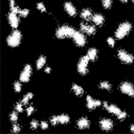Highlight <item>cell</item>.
<instances>
[{
  "label": "cell",
  "mask_w": 134,
  "mask_h": 134,
  "mask_svg": "<svg viewBox=\"0 0 134 134\" xmlns=\"http://www.w3.org/2000/svg\"><path fill=\"white\" fill-rule=\"evenodd\" d=\"M45 72H47V73H48V72H50V68H49V67H47V68L45 69Z\"/></svg>",
  "instance_id": "37"
},
{
  "label": "cell",
  "mask_w": 134,
  "mask_h": 134,
  "mask_svg": "<svg viewBox=\"0 0 134 134\" xmlns=\"http://www.w3.org/2000/svg\"><path fill=\"white\" fill-rule=\"evenodd\" d=\"M34 110H35V109H34V107H31V106H30V107H28V108L26 109V112H27V115H30V114H31V113L34 112Z\"/></svg>",
  "instance_id": "35"
},
{
  "label": "cell",
  "mask_w": 134,
  "mask_h": 134,
  "mask_svg": "<svg viewBox=\"0 0 134 134\" xmlns=\"http://www.w3.org/2000/svg\"><path fill=\"white\" fill-rule=\"evenodd\" d=\"M132 1H133V2H134V0H132Z\"/></svg>",
  "instance_id": "40"
},
{
  "label": "cell",
  "mask_w": 134,
  "mask_h": 134,
  "mask_svg": "<svg viewBox=\"0 0 134 134\" xmlns=\"http://www.w3.org/2000/svg\"><path fill=\"white\" fill-rule=\"evenodd\" d=\"M87 55H88V58H89L90 61H95L96 58H97V51H96V49H95V48L89 49Z\"/></svg>",
  "instance_id": "18"
},
{
  "label": "cell",
  "mask_w": 134,
  "mask_h": 134,
  "mask_svg": "<svg viewBox=\"0 0 134 134\" xmlns=\"http://www.w3.org/2000/svg\"><path fill=\"white\" fill-rule=\"evenodd\" d=\"M38 126H39V124H38L37 120H31V122H30V127H31L32 129H36Z\"/></svg>",
  "instance_id": "32"
},
{
  "label": "cell",
  "mask_w": 134,
  "mask_h": 134,
  "mask_svg": "<svg viewBox=\"0 0 134 134\" xmlns=\"http://www.w3.org/2000/svg\"><path fill=\"white\" fill-rule=\"evenodd\" d=\"M40 126H41L42 129H47V128H48V125H47V122H45V121H42V122L40 124Z\"/></svg>",
  "instance_id": "36"
},
{
  "label": "cell",
  "mask_w": 134,
  "mask_h": 134,
  "mask_svg": "<svg viewBox=\"0 0 134 134\" xmlns=\"http://www.w3.org/2000/svg\"><path fill=\"white\" fill-rule=\"evenodd\" d=\"M58 119H59V122L60 124H67L69 121V116L68 115H65V114H62V115H59L58 116Z\"/></svg>",
  "instance_id": "21"
},
{
  "label": "cell",
  "mask_w": 134,
  "mask_h": 134,
  "mask_svg": "<svg viewBox=\"0 0 134 134\" xmlns=\"http://www.w3.org/2000/svg\"><path fill=\"white\" fill-rule=\"evenodd\" d=\"M74 29L70 26H67V25H64V26H61L57 29V32H55V36L59 38V39H64V38H67V37H72L73 34H74Z\"/></svg>",
  "instance_id": "1"
},
{
  "label": "cell",
  "mask_w": 134,
  "mask_h": 134,
  "mask_svg": "<svg viewBox=\"0 0 134 134\" xmlns=\"http://www.w3.org/2000/svg\"><path fill=\"white\" fill-rule=\"evenodd\" d=\"M37 7H38V9H39V10H42V12H45V10H46V8H45V6H44V4H43L42 2L38 3Z\"/></svg>",
  "instance_id": "30"
},
{
  "label": "cell",
  "mask_w": 134,
  "mask_h": 134,
  "mask_svg": "<svg viewBox=\"0 0 134 134\" xmlns=\"http://www.w3.org/2000/svg\"><path fill=\"white\" fill-rule=\"evenodd\" d=\"M14 88H15L16 92H20L21 91V84H20V82H16L14 84Z\"/></svg>",
  "instance_id": "25"
},
{
  "label": "cell",
  "mask_w": 134,
  "mask_h": 134,
  "mask_svg": "<svg viewBox=\"0 0 134 134\" xmlns=\"http://www.w3.org/2000/svg\"><path fill=\"white\" fill-rule=\"evenodd\" d=\"M91 20H92V22H93L95 25H103V23H104V21H105L104 17H103L102 15H99V14L93 15L92 18H91Z\"/></svg>",
  "instance_id": "15"
},
{
  "label": "cell",
  "mask_w": 134,
  "mask_h": 134,
  "mask_svg": "<svg viewBox=\"0 0 134 134\" xmlns=\"http://www.w3.org/2000/svg\"><path fill=\"white\" fill-rule=\"evenodd\" d=\"M30 75H31V67H30V65H26L20 74V81L23 83H26L29 81Z\"/></svg>",
  "instance_id": "7"
},
{
  "label": "cell",
  "mask_w": 134,
  "mask_h": 134,
  "mask_svg": "<svg viewBox=\"0 0 134 134\" xmlns=\"http://www.w3.org/2000/svg\"><path fill=\"white\" fill-rule=\"evenodd\" d=\"M120 1H121V2H127L128 0H120Z\"/></svg>",
  "instance_id": "39"
},
{
  "label": "cell",
  "mask_w": 134,
  "mask_h": 134,
  "mask_svg": "<svg viewBox=\"0 0 134 134\" xmlns=\"http://www.w3.org/2000/svg\"><path fill=\"white\" fill-rule=\"evenodd\" d=\"M100 105H102L100 100H98V99H94V98H92L90 95L87 96V108H88L89 110H93L94 108L99 107Z\"/></svg>",
  "instance_id": "9"
},
{
  "label": "cell",
  "mask_w": 134,
  "mask_h": 134,
  "mask_svg": "<svg viewBox=\"0 0 134 134\" xmlns=\"http://www.w3.org/2000/svg\"><path fill=\"white\" fill-rule=\"evenodd\" d=\"M17 119H18L17 113H16V112H13V113L10 114V120H12V121H17Z\"/></svg>",
  "instance_id": "31"
},
{
  "label": "cell",
  "mask_w": 134,
  "mask_h": 134,
  "mask_svg": "<svg viewBox=\"0 0 134 134\" xmlns=\"http://www.w3.org/2000/svg\"><path fill=\"white\" fill-rule=\"evenodd\" d=\"M131 28H132V25H131L129 22L121 23V24L118 26V28L116 29V31H115L116 38H117V39H122V38H125V37L130 32Z\"/></svg>",
  "instance_id": "2"
},
{
  "label": "cell",
  "mask_w": 134,
  "mask_h": 134,
  "mask_svg": "<svg viewBox=\"0 0 134 134\" xmlns=\"http://www.w3.org/2000/svg\"><path fill=\"white\" fill-rule=\"evenodd\" d=\"M81 29H82V31H84L85 34H88V35H94L95 34V27L93 25L81 23Z\"/></svg>",
  "instance_id": "12"
},
{
  "label": "cell",
  "mask_w": 134,
  "mask_h": 134,
  "mask_svg": "<svg viewBox=\"0 0 134 134\" xmlns=\"http://www.w3.org/2000/svg\"><path fill=\"white\" fill-rule=\"evenodd\" d=\"M28 13H29L28 9H21L20 13H19V15H20V17H26L28 15Z\"/></svg>",
  "instance_id": "26"
},
{
  "label": "cell",
  "mask_w": 134,
  "mask_h": 134,
  "mask_svg": "<svg viewBox=\"0 0 134 134\" xmlns=\"http://www.w3.org/2000/svg\"><path fill=\"white\" fill-rule=\"evenodd\" d=\"M89 126H90V122L86 117H82L77 121V128L79 129H87V128H89Z\"/></svg>",
  "instance_id": "14"
},
{
  "label": "cell",
  "mask_w": 134,
  "mask_h": 134,
  "mask_svg": "<svg viewBox=\"0 0 134 134\" xmlns=\"http://www.w3.org/2000/svg\"><path fill=\"white\" fill-rule=\"evenodd\" d=\"M21 41V32L19 30H15L10 34V36L7 38V44L10 47H16L20 44Z\"/></svg>",
  "instance_id": "3"
},
{
  "label": "cell",
  "mask_w": 134,
  "mask_h": 134,
  "mask_svg": "<svg viewBox=\"0 0 134 134\" xmlns=\"http://www.w3.org/2000/svg\"><path fill=\"white\" fill-rule=\"evenodd\" d=\"M50 121H51V125H52V126H55V125L59 122L58 116H52V117H51V119H50Z\"/></svg>",
  "instance_id": "29"
},
{
  "label": "cell",
  "mask_w": 134,
  "mask_h": 134,
  "mask_svg": "<svg viewBox=\"0 0 134 134\" xmlns=\"http://www.w3.org/2000/svg\"><path fill=\"white\" fill-rule=\"evenodd\" d=\"M117 57H118V59H119L121 62H124V63H126V64H130V63H132V62L134 61V57H133L132 54L128 53L126 50H122V49L118 50Z\"/></svg>",
  "instance_id": "5"
},
{
  "label": "cell",
  "mask_w": 134,
  "mask_h": 134,
  "mask_svg": "<svg viewBox=\"0 0 134 134\" xmlns=\"http://www.w3.org/2000/svg\"><path fill=\"white\" fill-rule=\"evenodd\" d=\"M126 117H127V113H126V112H122V111L117 115V118H118L119 120H122V119H125Z\"/></svg>",
  "instance_id": "27"
},
{
  "label": "cell",
  "mask_w": 134,
  "mask_h": 134,
  "mask_svg": "<svg viewBox=\"0 0 134 134\" xmlns=\"http://www.w3.org/2000/svg\"><path fill=\"white\" fill-rule=\"evenodd\" d=\"M72 91L75 93V95H82L83 93H84V90H83V88L81 87V86H79V85H76V84H73L72 85Z\"/></svg>",
  "instance_id": "19"
},
{
  "label": "cell",
  "mask_w": 134,
  "mask_h": 134,
  "mask_svg": "<svg viewBox=\"0 0 134 134\" xmlns=\"http://www.w3.org/2000/svg\"><path fill=\"white\" fill-rule=\"evenodd\" d=\"M92 12L90 8H84L81 13V17L84 19V20H90L92 18Z\"/></svg>",
  "instance_id": "16"
},
{
  "label": "cell",
  "mask_w": 134,
  "mask_h": 134,
  "mask_svg": "<svg viewBox=\"0 0 134 134\" xmlns=\"http://www.w3.org/2000/svg\"><path fill=\"white\" fill-rule=\"evenodd\" d=\"M120 91L125 94H128L129 96H134V87L131 83H128V82H124L122 84H120V87H119Z\"/></svg>",
  "instance_id": "6"
},
{
  "label": "cell",
  "mask_w": 134,
  "mask_h": 134,
  "mask_svg": "<svg viewBox=\"0 0 134 134\" xmlns=\"http://www.w3.org/2000/svg\"><path fill=\"white\" fill-rule=\"evenodd\" d=\"M107 110H108L110 113H112V114H114V115H116V116L121 112V111H120V109H119L118 107L114 106V105H108Z\"/></svg>",
  "instance_id": "17"
},
{
  "label": "cell",
  "mask_w": 134,
  "mask_h": 134,
  "mask_svg": "<svg viewBox=\"0 0 134 134\" xmlns=\"http://www.w3.org/2000/svg\"><path fill=\"white\" fill-rule=\"evenodd\" d=\"M99 126L104 131H109V130H111L113 128V122L109 118H104V119H102L99 121Z\"/></svg>",
  "instance_id": "11"
},
{
  "label": "cell",
  "mask_w": 134,
  "mask_h": 134,
  "mask_svg": "<svg viewBox=\"0 0 134 134\" xmlns=\"http://www.w3.org/2000/svg\"><path fill=\"white\" fill-rule=\"evenodd\" d=\"M72 38H73V40L77 46H84L86 44V39H85L84 35L80 31H74Z\"/></svg>",
  "instance_id": "8"
},
{
  "label": "cell",
  "mask_w": 134,
  "mask_h": 134,
  "mask_svg": "<svg viewBox=\"0 0 134 134\" xmlns=\"http://www.w3.org/2000/svg\"><path fill=\"white\" fill-rule=\"evenodd\" d=\"M19 131H20V127L18 125H14L13 126V132L14 133H18Z\"/></svg>",
  "instance_id": "33"
},
{
  "label": "cell",
  "mask_w": 134,
  "mask_h": 134,
  "mask_svg": "<svg viewBox=\"0 0 134 134\" xmlns=\"http://www.w3.org/2000/svg\"><path fill=\"white\" fill-rule=\"evenodd\" d=\"M107 42H108V44H109L111 47H113V46H114V40H113L112 38H108Z\"/></svg>",
  "instance_id": "34"
},
{
  "label": "cell",
  "mask_w": 134,
  "mask_h": 134,
  "mask_svg": "<svg viewBox=\"0 0 134 134\" xmlns=\"http://www.w3.org/2000/svg\"><path fill=\"white\" fill-rule=\"evenodd\" d=\"M89 61H90V60H89L88 55L82 57V58L80 59V61H79V63H77V71H79V73L85 75V74L88 72V68H87V66H88Z\"/></svg>",
  "instance_id": "4"
},
{
  "label": "cell",
  "mask_w": 134,
  "mask_h": 134,
  "mask_svg": "<svg viewBox=\"0 0 134 134\" xmlns=\"http://www.w3.org/2000/svg\"><path fill=\"white\" fill-rule=\"evenodd\" d=\"M112 1L113 0H103V6L105 8H110L112 5Z\"/></svg>",
  "instance_id": "24"
},
{
  "label": "cell",
  "mask_w": 134,
  "mask_h": 134,
  "mask_svg": "<svg viewBox=\"0 0 134 134\" xmlns=\"http://www.w3.org/2000/svg\"><path fill=\"white\" fill-rule=\"evenodd\" d=\"M131 131H132V132H134V126H132V127H131Z\"/></svg>",
  "instance_id": "38"
},
{
  "label": "cell",
  "mask_w": 134,
  "mask_h": 134,
  "mask_svg": "<svg viewBox=\"0 0 134 134\" xmlns=\"http://www.w3.org/2000/svg\"><path fill=\"white\" fill-rule=\"evenodd\" d=\"M8 21H9V24L12 25L13 28H17L18 27V25H19V17L17 16L16 13L10 12L8 14Z\"/></svg>",
  "instance_id": "10"
},
{
  "label": "cell",
  "mask_w": 134,
  "mask_h": 134,
  "mask_svg": "<svg viewBox=\"0 0 134 134\" xmlns=\"http://www.w3.org/2000/svg\"><path fill=\"white\" fill-rule=\"evenodd\" d=\"M45 63H46V58L45 57H40L39 59H38V61H37V68L38 69H41L44 65H45Z\"/></svg>",
  "instance_id": "20"
},
{
  "label": "cell",
  "mask_w": 134,
  "mask_h": 134,
  "mask_svg": "<svg viewBox=\"0 0 134 134\" xmlns=\"http://www.w3.org/2000/svg\"><path fill=\"white\" fill-rule=\"evenodd\" d=\"M34 95H32V93H27L24 97H23V99H22V104H27L28 103V100L32 97Z\"/></svg>",
  "instance_id": "23"
},
{
  "label": "cell",
  "mask_w": 134,
  "mask_h": 134,
  "mask_svg": "<svg viewBox=\"0 0 134 134\" xmlns=\"http://www.w3.org/2000/svg\"><path fill=\"white\" fill-rule=\"evenodd\" d=\"M64 7H65V10H66L70 16H75V15H76V9H75L74 6L72 5V3L66 2V3L64 4Z\"/></svg>",
  "instance_id": "13"
},
{
  "label": "cell",
  "mask_w": 134,
  "mask_h": 134,
  "mask_svg": "<svg viewBox=\"0 0 134 134\" xmlns=\"http://www.w3.org/2000/svg\"><path fill=\"white\" fill-rule=\"evenodd\" d=\"M15 109H16V111H18V112H22V111H23V108H22V104H20V103H17V104H16V106H15Z\"/></svg>",
  "instance_id": "28"
},
{
  "label": "cell",
  "mask_w": 134,
  "mask_h": 134,
  "mask_svg": "<svg viewBox=\"0 0 134 134\" xmlns=\"http://www.w3.org/2000/svg\"><path fill=\"white\" fill-rule=\"evenodd\" d=\"M99 88L104 89V90H110L111 89V84L108 83V82H102L99 84Z\"/></svg>",
  "instance_id": "22"
}]
</instances>
